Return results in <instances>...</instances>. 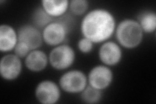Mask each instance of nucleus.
Returning <instances> with one entry per match:
<instances>
[{"instance_id": "6e6552de", "label": "nucleus", "mask_w": 156, "mask_h": 104, "mask_svg": "<svg viewBox=\"0 0 156 104\" xmlns=\"http://www.w3.org/2000/svg\"><path fill=\"white\" fill-rule=\"evenodd\" d=\"M22 71L21 59L14 53H7L0 61V74L3 80L11 81L16 80Z\"/></svg>"}, {"instance_id": "f8f14e48", "label": "nucleus", "mask_w": 156, "mask_h": 104, "mask_svg": "<svg viewBox=\"0 0 156 104\" xmlns=\"http://www.w3.org/2000/svg\"><path fill=\"white\" fill-rule=\"evenodd\" d=\"M18 42V33L11 26L3 23L0 26V50L9 52L14 50Z\"/></svg>"}, {"instance_id": "9b49d317", "label": "nucleus", "mask_w": 156, "mask_h": 104, "mask_svg": "<svg viewBox=\"0 0 156 104\" xmlns=\"http://www.w3.org/2000/svg\"><path fill=\"white\" fill-rule=\"evenodd\" d=\"M48 64V56L40 49L31 51L25 58L26 68L33 72L43 71L46 68Z\"/></svg>"}, {"instance_id": "20e7f679", "label": "nucleus", "mask_w": 156, "mask_h": 104, "mask_svg": "<svg viewBox=\"0 0 156 104\" xmlns=\"http://www.w3.org/2000/svg\"><path fill=\"white\" fill-rule=\"evenodd\" d=\"M87 85V76L80 70H68L63 74L58 80L61 90L69 94H80Z\"/></svg>"}, {"instance_id": "ddd939ff", "label": "nucleus", "mask_w": 156, "mask_h": 104, "mask_svg": "<svg viewBox=\"0 0 156 104\" xmlns=\"http://www.w3.org/2000/svg\"><path fill=\"white\" fill-rule=\"evenodd\" d=\"M68 0H43L41 7L45 12L53 18L64 16L69 9Z\"/></svg>"}, {"instance_id": "0eeeda50", "label": "nucleus", "mask_w": 156, "mask_h": 104, "mask_svg": "<svg viewBox=\"0 0 156 104\" xmlns=\"http://www.w3.org/2000/svg\"><path fill=\"white\" fill-rule=\"evenodd\" d=\"M35 95L37 100L42 104H55L61 96L59 85L51 80H43L38 83Z\"/></svg>"}, {"instance_id": "9d476101", "label": "nucleus", "mask_w": 156, "mask_h": 104, "mask_svg": "<svg viewBox=\"0 0 156 104\" xmlns=\"http://www.w3.org/2000/svg\"><path fill=\"white\" fill-rule=\"evenodd\" d=\"M18 41L25 43L32 50L40 49L42 45L43 38L42 31L33 24H24L18 30Z\"/></svg>"}, {"instance_id": "a211bd4d", "label": "nucleus", "mask_w": 156, "mask_h": 104, "mask_svg": "<svg viewBox=\"0 0 156 104\" xmlns=\"http://www.w3.org/2000/svg\"><path fill=\"white\" fill-rule=\"evenodd\" d=\"M94 43L89 39L83 37L77 42V47L79 50L84 54L89 53L92 52L94 47Z\"/></svg>"}, {"instance_id": "2eb2a0df", "label": "nucleus", "mask_w": 156, "mask_h": 104, "mask_svg": "<svg viewBox=\"0 0 156 104\" xmlns=\"http://www.w3.org/2000/svg\"><path fill=\"white\" fill-rule=\"evenodd\" d=\"M53 19L48 15L41 6L34 11L31 16L32 24L40 30H42L47 25L53 22Z\"/></svg>"}, {"instance_id": "423d86ee", "label": "nucleus", "mask_w": 156, "mask_h": 104, "mask_svg": "<svg viewBox=\"0 0 156 104\" xmlns=\"http://www.w3.org/2000/svg\"><path fill=\"white\" fill-rule=\"evenodd\" d=\"M88 83L98 90L103 91L113 81V72L109 66L98 64L91 68L87 76Z\"/></svg>"}, {"instance_id": "39448f33", "label": "nucleus", "mask_w": 156, "mask_h": 104, "mask_svg": "<svg viewBox=\"0 0 156 104\" xmlns=\"http://www.w3.org/2000/svg\"><path fill=\"white\" fill-rule=\"evenodd\" d=\"M68 33V26L62 21L51 22L42 30L43 41L51 46L64 44Z\"/></svg>"}, {"instance_id": "f257e3e1", "label": "nucleus", "mask_w": 156, "mask_h": 104, "mask_svg": "<svg viewBox=\"0 0 156 104\" xmlns=\"http://www.w3.org/2000/svg\"><path fill=\"white\" fill-rule=\"evenodd\" d=\"M116 27L115 17L111 11L96 8L87 13L80 24L83 37L94 44H102L113 35Z\"/></svg>"}, {"instance_id": "f03ea898", "label": "nucleus", "mask_w": 156, "mask_h": 104, "mask_svg": "<svg viewBox=\"0 0 156 104\" xmlns=\"http://www.w3.org/2000/svg\"><path fill=\"white\" fill-rule=\"evenodd\" d=\"M115 33L117 43L128 49L137 48L144 38V32L139 23L131 18L124 19L116 25Z\"/></svg>"}, {"instance_id": "6ab92c4d", "label": "nucleus", "mask_w": 156, "mask_h": 104, "mask_svg": "<svg viewBox=\"0 0 156 104\" xmlns=\"http://www.w3.org/2000/svg\"><path fill=\"white\" fill-rule=\"evenodd\" d=\"M13 51L14 53L20 59H25L29 52L31 51V49L25 43L18 41Z\"/></svg>"}, {"instance_id": "7ed1b4c3", "label": "nucleus", "mask_w": 156, "mask_h": 104, "mask_svg": "<svg viewBox=\"0 0 156 104\" xmlns=\"http://www.w3.org/2000/svg\"><path fill=\"white\" fill-rule=\"evenodd\" d=\"M76 59L74 49L66 44L53 47L48 55L49 64L56 70H65L74 64Z\"/></svg>"}, {"instance_id": "dca6fc26", "label": "nucleus", "mask_w": 156, "mask_h": 104, "mask_svg": "<svg viewBox=\"0 0 156 104\" xmlns=\"http://www.w3.org/2000/svg\"><path fill=\"white\" fill-rule=\"evenodd\" d=\"M80 98L83 102L88 104H95L100 102L102 98V91L87 85L80 93Z\"/></svg>"}, {"instance_id": "4468645a", "label": "nucleus", "mask_w": 156, "mask_h": 104, "mask_svg": "<svg viewBox=\"0 0 156 104\" xmlns=\"http://www.w3.org/2000/svg\"><path fill=\"white\" fill-rule=\"evenodd\" d=\"M139 23L144 33H155L156 29V13L152 11L141 12L136 20Z\"/></svg>"}, {"instance_id": "1a4fd4ad", "label": "nucleus", "mask_w": 156, "mask_h": 104, "mask_svg": "<svg viewBox=\"0 0 156 104\" xmlns=\"http://www.w3.org/2000/svg\"><path fill=\"white\" fill-rule=\"evenodd\" d=\"M98 56L102 64L113 66L120 63L122 58V50L119 44L114 41H107L101 44Z\"/></svg>"}, {"instance_id": "f3484780", "label": "nucleus", "mask_w": 156, "mask_h": 104, "mask_svg": "<svg viewBox=\"0 0 156 104\" xmlns=\"http://www.w3.org/2000/svg\"><path fill=\"white\" fill-rule=\"evenodd\" d=\"M88 8H89V2L86 0H72V1H70L69 9L74 15L81 16L85 14Z\"/></svg>"}]
</instances>
